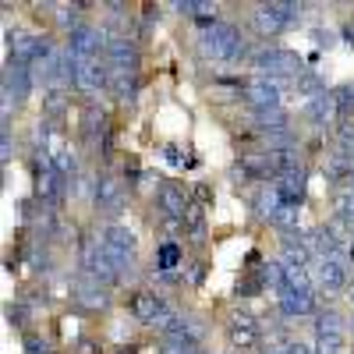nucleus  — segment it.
<instances>
[{"label": "nucleus", "mask_w": 354, "mask_h": 354, "mask_svg": "<svg viewBox=\"0 0 354 354\" xmlns=\"http://www.w3.org/2000/svg\"><path fill=\"white\" fill-rule=\"evenodd\" d=\"M71 68H75V88H82V93L93 96V93H100V88H110V64H106V57H85V61H75V57H71Z\"/></svg>", "instance_id": "6e6552de"}, {"label": "nucleus", "mask_w": 354, "mask_h": 354, "mask_svg": "<svg viewBox=\"0 0 354 354\" xmlns=\"http://www.w3.org/2000/svg\"><path fill=\"white\" fill-rule=\"evenodd\" d=\"M273 227H280L283 234H298V205L283 202L277 209V216H273Z\"/></svg>", "instance_id": "393cba45"}, {"label": "nucleus", "mask_w": 354, "mask_h": 354, "mask_svg": "<svg viewBox=\"0 0 354 354\" xmlns=\"http://www.w3.org/2000/svg\"><path fill=\"white\" fill-rule=\"evenodd\" d=\"M315 312V290L312 294H280V315H312Z\"/></svg>", "instance_id": "4be33fe9"}, {"label": "nucleus", "mask_w": 354, "mask_h": 354, "mask_svg": "<svg viewBox=\"0 0 354 354\" xmlns=\"http://www.w3.org/2000/svg\"><path fill=\"white\" fill-rule=\"evenodd\" d=\"M32 78H36V71L28 68V64H8L4 68V106H11V100L15 103H25L28 100V93H32Z\"/></svg>", "instance_id": "f8f14e48"}, {"label": "nucleus", "mask_w": 354, "mask_h": 354, "mask_svg": "<svg viewBox=\"0 0 354 354\" xmlns=\"http://www.w3.org/2000/svg\"><path fill=\"white\" fill-rule=\"evenodd\" d=\"M252 68H259V75L262 78H298L305 68H301V57L298 53H290V50H283V46H266V50H259L255 57H252Z\"/></svg>", "instance_id": "f03ea898"}, {"label": "nucleus", "mask_w": 354, "mask_h": 354, "mask_svg": "<svg viewBox=\"0 0 354 354\" xmlns=\"http://www.w3.org/2000/svg\"><path fill=\"white\" fill-rule=\"evenodd\" d=\"M351 326H354V319H351Z\"/></svg>", "instance_id": "c9c22d12"}, {"label": "nucleus", "mask_w": 354, "mask_h": 354, "mask_svg": "<svg viewBox=\"0 0 354 354\" xmlns=\"http://www.w3.org/2000/svg\"><path fill=\"white\" fill-rule=\"evenodd\" d=\"M351 277V255L347 252H333V255H322L319 259V283L326 294H337L347 287Z\"/></svg>", "instance_id": "9d476101"}, {"label": "nucleus", "mask_w": 354, "mask_h": 354, "mask_svg": "<svg viewBox=\"0 0 354 354\" xmlns=\"http://www.w3.org/2000/svg\"><path fill=\"white\" fill-rule=\"evenodd\" d=\"M110 75H138V46L131 36H113L106 46Z\"/></svg>", "instance_id": "9b49d317"}, {"label": "nucleus", "mask_w": 354, "mask_h": 354, "mask_svg": "<svg viewBox=\"0 0 354 354\" xmlns=\"http://www.w3.org/2000/svg\"><path fill=\"white\" fill-rule=\"evenodd\" d=\"M82 273L93 277V280H100V283H106V287L121 280V270H117L113 259L106 255L100 234H88V238H82Z\"/></svg>", "instance_id": "7ed1b4c3"}, {"label": "nucleus", "mask_w": 354, "mask_h": 354, "mask_svg": "<svg viewBox=\"0 0 354 354\" xmlns=\"http://www.w3.org/2000/svg\"><path fill=\"white\" fill-rule=\"evenodd\" d=\"M344 185H347V188L354 192V170H351V177H347V181H344Z\"/></svg>", "instance_id": "f704fd0d"}, {"label": "nucleus", "mask_w": 354, "mask_h": 354, "mask_svg": "<svg viewBox=\"0 0 354 354\" xmlns=\"http://www.w3.org/2000/svg\"><path fill=\"white\" fill-rule=\"evenodd\" d=\"M82 11H78V4H71V8H61V15H57V21H61V28H68V36L75 32V28H82Z\"/></svg>", "instance_id": "cd10ccee"}, {"label": "nucleus", "mask_w": 354, "mask_h": 354, "mask_svg": "<svg viewBox=\"0 0 354 354\" xmlns=\"http://www.w3.org/2000/svg\"><path fill=\"white\" fill-rule=\"evenodd\" d=\"M262 354H290V340L287 337H277V340H270L262 347Z\"/></svg>", "instance_id": "7c9ffc66"}, {"label": "nucleus", "mask_w": 354, "mask_h": 354, "mask_svg": "<svg viewBox=\"0 0 354 354\" xmlns=\"http://www.w3.org/2000/svg\"><path fill=\"white\" fill-rule=\"evenodd\" d=\"M100 241H103V248H106V255L113 259V266L121 270V277L135 266V248H138V241H135V234L124 227V223H106L103 230H100Z\"/></svg>", "instance_id": "20e7f679"}, {"label": "nucleus", "mask_w": 354, "mask_h": 354, "mask_svg": "<svg viewBox=\"0 0 354 354\" xmlns=\"http://www.w3.org/2000/svg\"><path fill=\"white\" fill-rule=\"evenodd\" d=\"M273 188H277L280 202L301 205V198H305V170H287V174H280L277 181H273Z\"/></svg>", "instance_id": "aec40b11"}, {"label": "nucleus", "mask_w": 354, "mask_h": 354, "mask_svg": "<svg viewBox=\"0 0 354 354\" xmlns=\"http://www.w3.org/2000/svg\"><path fill=\"white\" fill-rule=\"evenodd\" d=\"M241 93H245V100H248L255 110H277V106H280V82H273V78L255 75L252 82L241 85Z\"/></svg>", "instance_id": "4468645a"}, {"label": "nucleus", "mask_w": 354, "mask_h": 354, "mask_svg": "<svg viewBox=\"0 0 354 354\" xmlns=\"http://www.w3.org/2000/svg\"><path fill=\"white\" fill-rule=\"evenodd\" d=\"M8 50H11V61L15 64H28V68H39L46 57L53 53V46L43 39V36H32V32H8Z\"/></svg>", "instance_id": "0eeeda50"}, {"label": "nucleus", "mask_w": 354, "mask_h": 354, "mask_svg": "<svg viewBox=\"0 0 354 354\" xmlns=\"http://www.w3.org/2000/svg\"><path fill=\"white\" fill-rule=\"evenodd\" d=\"M156 202H160V213H163L167 223H177V220L185 223V216H188V209H192L188 198H185V192L174 188V185H163V188L156 192Z\"/></svg>", "instance_id": "f3484780"}, {"label": "nucleus", "mask_w": 354, "mask_h": 354, "mask_svg": "<svg viewBox=\"0 0 354 354\" xmlns=\"http://www.w3.org/2000/svg\"><path fill=\"white\" fill-rule=\"evenodd\" d=\"M43 110H46V117H57V113L64 110V93H61V88H50V93H46V103H43Z\"/></svg>", "instance_id": "c85d7f7f"}, {"label": "nucleus", "mask_w": 354, "mask_h": 354, "mask_svg": "<svg viewBox=\"0 0 354 354\" xmlns=\"http://www.w3.org/2000/svg\"><path fill=\"white\" fill-rule=\"evenodd\" d=\"M64 188H68V177L50 163V156L36 160V195H39V202L43 205H61L64 202Z\"/></svg>", "instance_id": "1a4fd4ad"}, {"label": "nucleus", "mask_w": 354, "mask_h": 354, "mask_svg": "<svg viewBox=\"0 0 354 354\" xmlns=\"http://www.w3.org/2000/svg\"><path fill=\"white\" fill-rule=\"evenodd\" d=\"M163 156H167L170 163H181V149H177V145H167V149H163Z\"/></svg>", "instance_id": "72a5a7b5"}, {"label": "nucleus", "mask_w": 354, "mask_h": 354, "mask_svg": "<svg viewBox=\"0 0 354 354\" xmlns=\"http://www.w3.org/2000/svg\"><path fill=\"white\" fill-rule=\"evenodd\" d=\"M290 85L298 88L301 96H312V100H315V96H322V93H326V82H322L319 75H312V71H301V75L294 78Z\"/></svg>", "instance_id": "b1692460"}, {"label": "nucleus", "mask_w": 354, "mask_h": 354, "mask_svg": "<svg viewBox=\"0 0 354 354\" xmlns=\"http://www.w3.org/2000/svg\"><path fill=\"white\" fill-rule=\"evenodd\" d=\"M308 259H312V248L305 245L301 230L298 234H283V241H280V262L283 266H305V270H308Z\"/></svg>", "instance_id": "412c9836"}, {"label": "nucleus", "mask_w": 354, "mask_h": 354, "mask_svg": "<svg viewBox=\"0 0 354 354\" xmlns=\"http://www.w3.org/2000/svg\"><path fill=\"white\" fill-rule=\"evenodd\" d=\"M305 117L322 131V128H333V124H340V110H337V100H333V93H322V96H315V100H308V106H305Z\"/></svg>", "instance_id": "dca6fc26"}, {"label": "nucleus", "mask_w": 354, "mask_h": 354, "mask_svg": "<svg viewBox=\"0 0 354 354\" xmlns=\"http://www.w3.org/2000/svg\"><path fill=\"white\" fill-rule=\"evenodd\" d=\"M227 337H230L234 347H241V351L255 347V344H259V322H255V315H245V312H241V315H230Z\"/></svg>", "instance_id": "a211bd4d"}, {"label": "nucleus", "mask_w": 354, "mask_h": 354, "mask_svg": "<svg viewBox=\"0 0 354 354\" xmlns=\"http://www.w3.org/2000/svg\"><path fill=\"white\" fill-rule=\"evenodd\" d=\"M202 28V39H198V50L209 57V61H223V64H238L245 57V39L238 32V25L230 21H216V18H202L198 21Z\"/></svg>", "instance_id": "f257e3e1"}, {"label": "nucleus", "mask_w": 354, "mask_h": 354, "mask_svg": "<svg viewBox=\"0 0 354 354\" xmlns=\"http://www.w3.org/2000/svg\"><path fill=\"white\" fill-rule=\"evenodd\" d=\"M181 262V248H177L174 241H163L156 248V266H160V273H174V266Z\"/></svg>", "instance_id": "a878e982"}, {"label": "nucleus", "mask_w": 354, "mask_h": 354, "mask_svg": "<svg viewBox=\"0 0 354 354\" xmlns=\"http://www.w3.org/2000/svg\"><path fill=\"white\" fill-rule=\"evenodd\" d=\"M344 315L326 308L315 312V354H344Z\"/></svg>", "instance_id": "423d86ee"}, {"label": "nucleus", "mask_w": 354, "mask_h": 354, "mask_svg": "<svg viewBox=\"0 0 354 354\" xmlns=\"http://www.w3.org/2000/svg\"><path fill=\"white\" fill-rule=\"evenodd\" d=\"M25 351H28V354H50V344L28 333V337H25Z\"/></svg>", "instance_id": "2f4dec72"}, {"label": "nucleus", "mask_w": 354, "mask_h": 354, "mask_svg": "<svg viewBox=\"0 0 354 354\" xmlns=\"http://www.w3.org/2000/svg\"><path fill=\"white\" fill-rule=\"evenodd\" d=\"M71 298L82 305V308H88V312H100V308H106L110 305V294H106V283H100V280H93V277H75V283H71Z\"/></svg>", "instance_id": "ddd939ff"}, {"label": "nucleus", "mask_w": 354, "mask_h": 354, "mask_svg": "<svg viewBox=\"0 0 354 354\" xmlns=\"http://www.w3.org/2000/svg\"><path fill=\"white\" fill-rule=\"evenodd\" d=\"M280 205H283V202H280L277 188H266V192H259V198H255V216L273 223V216H277V209H280Z\"/></svg>", "instance_id": "5701e85b"}, {"label": "nucleus", "mask_w": 354, "mask_h": 354, "mask_svg": "<svg viewBox=\"0 0 354 354\" xmlns=\"http://www.w3.org/2000/svg\"><path fill=\"white\" fill-rule=\"evenodd\" d=\"M15 145H11V128H0V163H11Z\"/></svg>", "instance_id": "c756f323"}, {"label": "nucleus", "mask_w": 354, "mask_h": 354, "mask_svg": "<svg viewBox=\"0 0 354 354\" xmlns=\"http://www.w3.org/2000/svg\"><path fill=\"white\" fill-rule=\"evenodd\" d=\"M93 198H96V209L103 213H121V205H124V192H121V181L110 174H100L96 177V188H93Z\"/></svg>", "instance_id": "2eb2a0df"}, {"label": "nucleus", "mask_w": 354, "mask_h": 354, "mask_svg": "<svg viewBox=\"0 0 354 354\" xmlns=\"http://www.w3.org/2000/svg\"><path fill=\"white\" fill-rule=\"evenodd\" d=\"M333 100H337V110H340V121H351L354 117V85L333 88Z\"/></svg>", "instance_id": "bb28decb"}, {"label": "nucleus", "mask_w": 354, "mask_h": 354, "mask_svg": "<svg viewBox=\"0 0 354 354\" xmlns=\"http://www.w3.org/2000/svg\"><path fill=\"white\" fill-rule=\"evenodd\" d=\"M301 11H305V4H294V0H277V4H259L255 8V28L262 36H277V32H283V28H290L294 21L301 18Z\"/></svg>", "instance_id": "39448f33"}, {"label": "nucleus", "mask_w": 354, "mask_h": 354, "mask_svg": "<svg viewBox=\"0 0 354 354\" xmlns=\"http://www.w3.org/2000/svg\"><path fill=\"white\" fill-rule=\"evenodd\" d=\"M167 312V301L160 298L156 290H138L135 298H131V315L138 322H145V326H153V322Z\"/></svg>", "instance_id": "6ab92c4d"}, {"label": "nucleus", "mask_w": 354, "mask_h": 354, "mask_svg": "<svg viewBox=\"0 0 354 354\" xmlns=\"http://www.w3.org/2000/svg\"><path fill=\"white\" fill-rule=\"evenodd\" d=\"M290 354H315V347H305L301 340H290Z\"/></svg>", "instance_id": "473e14b6"}]
</instances>
